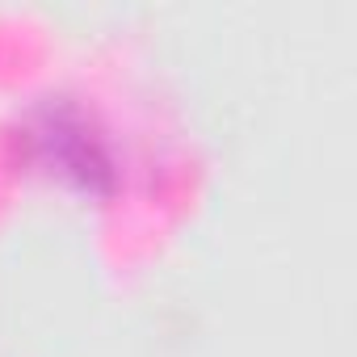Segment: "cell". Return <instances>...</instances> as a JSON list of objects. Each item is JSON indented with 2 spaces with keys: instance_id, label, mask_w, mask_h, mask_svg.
<instances>
[{
  "instance_id": "obj_1",
  "label": "cell",
  "mask_w": 357,
  "mask_h": 357,
  "mask_svg": "<svg viewBox=\"0 0 357 357\" xmlns=\"http://www.w3.org/2000/svg\"><path fill=\"white\" fill-rule=\"evenodd\" d=\"M13 143L22 147L26 164L59 176V181H68L76 190L109 194L118 185L114 143L72 101H43V105L26 109Z\"/></svg>"
}]
</instances>
